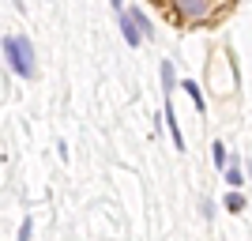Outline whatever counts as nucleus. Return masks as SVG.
<instances>
[{
    "instance_id": "nucleus-8",
    "label": "nucleus",
    "mask_w": 252,
    "mask_h": 241,
    "mask_svg": "<svg viewBox=\"0 0 252 241\" xmlns=\"http://www.w3.org/2000/svg\"><path fill=\"white\" fill-rule=\"evenodd\" d=\"M215 166L226 170V147H222V143H215Z\"/></svg>"
},
{
    "instance_id": "nucleus-2",
    "label": "nucleus",
    "mask_w": 252,
    "mask_h": 241,
    "mask_svg": "<svg viewBox=\"0 0 252 241\" xmlns=\"http://www.w3.org/2000/svg\"><path fill=\"white\" fill-rule=\"evenodd\" d=\"M173 11H177L181 19H203V15H207L211 11V4L207 0H173Z\"/></svg>"
},
{
    "instance_id": "nucleus-4",
    "label": "nucleus",
    "mask_w": 252,
    "mask_h": 241,
    "mask_svg": "<svg viewBox=\"0 0 252 241\" xmlns=\"http://www.w3.org/2000/svg\"><path fill=\"white\" fill-rule=\"evenodd\" d=\"M162 87H166V95L177 87V75H173V64L169 61H162Z\"/></svg>"
},
{
    "instance_id": "nucleus-10",
    "label": "nucleus",
    "mask_w": 252,
    "mask_h": 241,
    "mask_svg": "<svg viewBox=\"0 0 252 241\" xmlns=\"http://www.w3.org/2000/svg\"><path fill=\"white\" fill-rule=\"evenodd\" d=\"M109 4H113V8H121V4H125V0H109Z\"/></svg>"
},
{
    "instance_id": "nucleus-5",
    "label": "nucleus",
    "mask_w": 252,
    "mask_h": 241,
    "mask_svg": "<svg viewBox=\"0 0 252 241\" xmlns=\"http://www.w3.org/2000/svg\"><path fill=\"white\" fill-rule=\"evenodd\" d=\"M185 95L192 98V105H196V113H203V95H200V87H196V83H185Z\"/></svg>"
},
{
    "instance_id": "nucleus-9",
    "label": "nucleus",
    "mask_w": 252,
    "mask_h": 241,
    "mask_svg": "<svg viewBox=\"0 0 252 241\" xmlns=\"http://www.w3.org/2000/svg\"><path fill=\"white\" fill-rule=\"evenodd\" d=\"M226 181H230V185H241V170L230 166V170H226Z\"/></svg>"
},
{
    "instance_id": "nucleus-1",
    "label": "nucleus",
    "mask_w": 252,
    "mask_h": 241,
    "mask_svg": "<svg viewBox=\"0 0 252 241\" xmlns=\"http://www.w3.org/2000/svg\"><path fill=\"white\" fill-rule=\"evenodd\" d=\"M4 57H8V68L23 79H34V49L23 34H4Z\"/></svg>"
},
{
    "instance_id": "nucleus-3",
    "label": "nucleus",
    "mask_w": 252,
    "mask_h": 241,
    "mask_svg": "<svg viewBox=\"0 0 252 241\" xmlns=\"http://www.w3.org/2000/svg\"><path fill=\"white\" fill-rule=\"evenodd\" d=\"M121 31H125V42H128V45H139V42H143V34H136L139 27H136V19H132V15H125V19H121Z\"/></svg>"
},
{
    "instance_id": "nucleus-7",
    "label": "nucleus",
    "mask_w": 252,
    "mask_h": 241,
    "mask_svg": "<svg viewBox=\"0 0 252 241\" xmlns=\"http://www.w3.org/2000/svg\"><path fill=\"white\" fill-rule=\"evenodd\" d=\"M132 19H136V27H139V34H151V19H147V15H143V11H132Z\"/></svg>"
},
{
    "instance_id": "nucleus-6",
    "label": "nucleus",
    "mask_w": 252,
    "mask_h": 241,
    "mask_svg": "<svg viewBox=\"0 0 252 241\" xmlns=\"http://www.w3.org/2000/svg\"><path fill=\"white\" fill-rule=\"evenodd\" d=\"M226 211H245V196L241 192H230V196H226Z\"/></svg>"
}]
</instances>
